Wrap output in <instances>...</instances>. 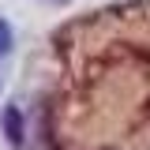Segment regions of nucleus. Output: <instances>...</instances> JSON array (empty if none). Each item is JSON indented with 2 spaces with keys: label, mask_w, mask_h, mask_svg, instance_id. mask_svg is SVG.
I'll list each match as a JSON object with an SVG mask.
<instances>
[{
  "label": "nucleus",
  "mask_w": 150,
  "mask_h": 150,
  "mask_svg": "<svg viewBox=\"0 0 150 150\" xmlns=\"http://www.w3.org/2000/svg\"><path fill=\"white\" fill-rule=\"evenodd\" d=\"M4 124H8V139H11V143H19V139H23V128H19V112H15V109L4 112Z\"/></svg>",
  "instance_id": "nucleus-1"
},
{
  "label": "nucleus",
  "mask_w": 150,
  "mask_h": 150,
  "mask_svg": "<svg viewBox=\"0 0 150 150\" xmlns=\"http://www.w3.org/2000/svg\"><path fill=\"white\" fill-rule=\"evenodd\" d=\"M8 49H11V26H8V23L0 19V56L8 53Z\"/></svg>",
  "instance_id": "nucleus-2"
}]
</instances>
